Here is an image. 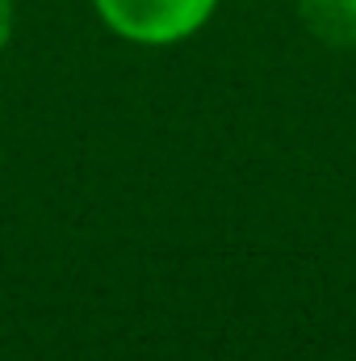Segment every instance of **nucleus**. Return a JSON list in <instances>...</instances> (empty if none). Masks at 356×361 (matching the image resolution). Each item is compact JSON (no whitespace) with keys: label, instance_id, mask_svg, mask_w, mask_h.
<instances>
[{"label":"nucleus","instance_id":"obj_2","mask_svg":"<svg viewBox=\"0 0 356 361\" xmlns=\"http://www.w3.org/2000/svg\"><path fill=\"white\" fill-rule=\"evenodd\" d=\"M302 25L327 47H356V0H298Z\"/></svg>","mask_w":356,"mask_h":361},{"label":"nucleus","instance_id":"obj_1","mask_svg":"<svg viewBox=\"0 0 356 361\" xmlns=\"http://www.w3.org/2000/svg\"><path fill=\"white\" fill-rule=\"evenodd\" d=\"M101 21L143 47H172L197 34L218 0H92Z\"/></svg>","mask_w":356,"mask_h":361},{"label":"nucleus","instance_id":"obj_3","mask_svg":"<svg viewBox=\"0 0 356 361\" xmlns=\"http://www.w3.org/2000/svg\"><path fill=\"white\" fill-rule=\"evenodd\" d=\"M8 34H13V0H0V51L8 47Z\"/></svg>","mask_w":356,"mask_h":361}]
</instances>
